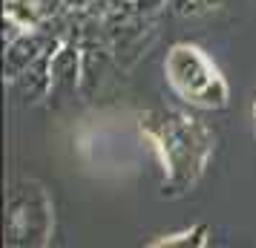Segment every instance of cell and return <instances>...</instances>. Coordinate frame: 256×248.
I'll return each mask as SVG.
<instances>
[{
  "mask_svg": "<svg viewBox=\"0 0 256 248\" xmlns=\"http://www.w3.org/2000/svg\"><path fill=\"white\" fill-rule=\"evenodd\" d=\"M164 165V196H182L204 176L213 156V133L198 118L178 110H152L141 118Z\"/></svg>",
  "mask_w": 256,
  "mask_h": 248,
  "instance_id": "1",
  "label": "cell"
},
{
  "mask_svg": "<svg viewBox=\"0 0 256 248\" xmlns=\"http://www.w3.org/2000/svg\"><path fill=\"white\" fill-rule=\"evenodd\" d=\"M167 81L176 95L202 110H222L228 107V84L216 70V64L204 55V49L193 44H176L164 58Z\"/></svg>",
  "mask_w": 256,
  "mask_h": 248,
  "instance_id": "2",
  "label": "cell"
},
{
  "mask_svg": "<svg viewBox=\"0 0 256 248\" xmlns=\"http://www.w3.org/2000/svg\"><path fill=\"white\" fill-rule=\"evenodd\" d=\"M55 228L52 199L35 179L14 182L6 199V242L9 245H46Z\"/></svg>",
  "mask_w": 256,
  "mask_h": 248,
  "instance_id": "3",
  "label": "cell"
},
{
  "mask_svg": "<svg viewBox=\"0 0 256 248\" xmlns=\"http://www.w3.org/2000/svg\"><path fill=\"white\" fill-rule=\"evenodd\" d=\"M58 47H60L58 35H52L46 29H26L20 38H14L12 44H6V78L14 81L29 64H35L46 52H55Z\"/></svg>",
  "mask_w": 256,
  "mask_h": 248,
  "instance_id": "4",
  "label": "cell"
},
{
  "mask_svg": "<svg viewBox=\"0 0 256 248\" xmlns=\"http://www.w3.org/2000/svg\"><path fill=\"white\" fill-rule=\"evenodd\" d=\"M81 87V52L72 44H60L52 52V87H49V98H55L60 104L64 98L75 95Z\"/></svg>",
  "mask_w": 256,
  "mask_h": 248,
  "instance_id": "5",
  "label": "cell"
},
{
  "mask_svg": "<svg viewBox=\"0 0 256 248\" xmlns=\"http://www.w3.org/2000/svg\"><path fill=\"white\" fill-rule=\"evenodd\" d=\"M52 87V52L40 55L35 64H29L18 78H14V95L24 101V104H32L38 98H44Z\"/></svg>",
  "mask_w": 256,
  "mask_h": 248,
  "instance_id": "6",
  "label": "cell"
},
{
  "mask_svg": "<svg viewBox=\"0 0 256 248\" xmlns=\"http://www.w3.org/2000/svg\"><path fill=\"white\" fill-rule=\"evenodd\" d=\"M170 3V9L176 15H184V18H196V15L208 12L213 6H219L222 0H167Z\"/></svg>",
  "mask_w": 256,
  "mask_h": 248,
  "instance_id": "7",
  "label": "cell"
}]
</instances>
